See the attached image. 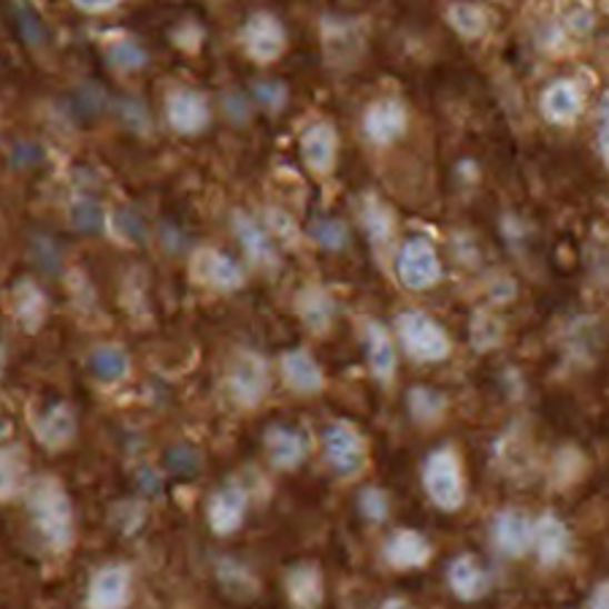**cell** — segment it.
I'll use <instances>...</instances> for the list:
<instances>
[{
	"label": "cell",
	"mask_w": 609,
	"mask_h": 609,
	"mask_svg": "<svg viewBox=\"0 0 609 609\" xmlns=\"http://www.w3.org/2000/svg\"><path fill=\"white\" fill-rule=\"evenodd\" d=\"M296 312L309 331L326 333L331 328L333 317H337V303H333V298L326 288L309 284L296 298Z\"/></svg>",
	"instance_id": "484cf974"
},
{
	"label": "cell",
	"mask_w": 609,
	"mask_h": 609,
	"mask_svg": "<svg viewBox=\"0 0 609 609\" xmlns=\"http://www.w3.org/2000/svg\"><path fill=\"white\" fill-rule=\"evenodd\" d=\"M77 437V415L66 403H52L36 418V439L47 450H63Z\"/></svg>",
	"instance_id": "d6986e66"
},
{
	"label": "cell",
	"mask_w": 609,
	"mask_h": 609,
	"mask_svg": "<svg viewBox=\"0 0 609 609\" xmlns=\"http://www.w3.org/2000/svg\"><path fill=\"white\" fill-rule=\"evenodd\" d=\"M247 505H250V499H247V490L241 485H226V488L217 490L209 499L211 531L220 533V537L239 531L241 523H244Z\"/></svg>",
	"instance_id": "5bb4252c"
},
{
	"label": "cell",
	"mask_w": 609,
	"mask_h": 609,
	"mask_svg": "<svg viewBox=\"0 0 609 609\" xmlns=\"http://www.w3.org/2000/svg\"><path fill=\"white\" fill-rule=\"evenodd\" d=\"M269 388L271 375L266 358L252 350H241L228 371V390H231L233 401L244 409H254L269 396Z\"/></svg>",
	"instance_id": "277c9868"
},
{
	"label": "cell",
	"mask_w": 609,
	"mask_h": 609,
	"mask_svg": "<svg viewBox=\"0 0 609 609\" xmlns=\"http://www.w3.org/2000/svg\"><path fill=\"white\" fill-rule=\"evenodd\" d=\"M396 331H399L401 347L407 356L418 363H439L450 356V337L433 317L418 309H409L396 317Z\"/></svg>",
	"instance_id": "7a4b0ae2"
},
{
	"label": "cell",
	"mask_w": 609,
	"mask_h": 609,
	"mask_svg": "<svg viewBox=\"0 0 609 609\" xmlns=\"http://www.w3.org/2000/svg\"><path fill=\"white\" fill-rule=\"evenodd\" d=\"M309 236H312L317 247H322V250L328 252L345 250L347 239H350L345 222L333 220V217H317L312 226H309Z\"/></svg>",
	"instance_id": "d6a6232c"
},
{
	"label": "cell",
	"mask_w": 609,
	"mask_h": 609,
	"mask_svg": "<svg viewBox=\"0 0 609 609\" xmlns=\"http://www.w3.org/2000/svg\"><path fill=\"white\" fill-rule=\"evenodd\" d=\"M409 111L399 98H379L363 111V133L371 144L390 147L407 133Z\"/></svg>",
	"instance_id": "30bf717a"
},
{
	"label": "cell",
	"mask_w": 609,
	"mask_h": 609,
	"mask_svg": "<svg viewBox=\"0 0 609 609\" xmlns=\"http://www.w3.org/2000/svg\"><path fill=\"white\" fill-rule=\"evenodd\" d=\"M396 277L407 290H428L441 279V260L428 239L403 241L396 254Z\"/></svg>",
	"instance_id": "5b68a950"
},
{
	"label": "cell",
	"mask_w": 609,
	"mask_h": 609,
	"mask_svg": "<svg viewBox=\"0 0 609 609\" xmlns=\"http://www.w3.org/2000/svg\"><path fill=\"white\" fill-rule=\"evenodd\" d=\"M28 477V458L20 445L0 447V501H11Z\"/></svg>",
	"instance_id": "83f0119b"
},
{
	"label": "cell",
	"mask_w": 609,
	"mask_h": 609,
	"mask_svg": "<svg viewBox=\"0 0 609 609\" xmlns=\"http://www.w3.org/2000/svg\"><path fill=\"white\" fill-rule=\"evenodd\" d=\"M379 609H409V605L403 599H388L379 605Z\"/></svg>",
	"instance_id": "b9f144b4"
},
{
	"label": "cell",
	"mask_w": 609,
	"mask_h": 609,
	"mask_svg": "<svg viewBox=\"0 0 609 609\" xmlns=\"http://www.w3.org/2000/svg\"><path fill=\"white\" fill-rule=\"evenodd\" d=\"M33 523L52 550H68L73 545V507L68 490L54 477H41L28 493Z\"/></svg>",
	"instance_id": "6da1fadb"
},
{
	"label": "cell",
	"mask_w": 609,
	"mask_h": 609,
	"mask_svg": "<svg viewBox=\"0 0 609 609\" xmlns=\"http://www.w3.org/2000/svg\"><path fill=\"white\" fill-rule=\"evenodd\" d=\"M326 456L339 477H356L366 466V441L363 433L352 422L337 420L328 426L326 437Z\"/></svg>",
	"instance_id": "52a82bcc"
},
{
	"label": "cell",
	"mask_w": 609,
	"mask_h": 609,
	"mask_svg": "<svg viewBox=\"0 0 609 609\" xmlns=\"http://www.w3.org/2000/svg\"><path fill=\"white\" fill-rule=\"evenodd\" d=\"M590 609H609V586L607 582H599L593 588V596H590Z\"/></svg>",
	"instance_id": "60d3db41"
},
{
	"label": "cell",
	"mask_w": 609,
	"mask_h": 609,
	"mask_svg": "<svg viewBox=\"0 0 609 609\" xmlns=\"http://www.w3.org/2000/svg\"><path fill=\"white\" fill-rule=\"evenodd\" d=\"M77 9L87 11V14H106V11L117 9L120 6V0H71Z\"/></svg>",
	"instance_id": "f35d334b"
},
{
	"label": "cell",
	"mask_w": 609,
	"mask_h": 609,
	"mask_svg": "<svg viewBox=\"0 0 609 609\" xmlns=\"http://www.w3.org/2000/svg\"><path fill=\"white\" fill-rule=\"evenodd\" d=\"M290 605L296 609H317L326 599V588H322V575L315 563H298L288 571L284 580Z\"/></svg>",
	"instance_id": "d4e9b609"
},
{
	"label": "cell",
	"mask_w": 609,
	"mask_h": 609,
	"mask_svg": "<svg viewBox=\"0 0 609 609\" xmlns=\"http://www.w3.org/2000/svg\"><path fill=\"white\" fill-rule=\"evenodd\" d=\"M493 542L509 558L526 556L533 542V520L518 509H505L493 518Z\"/></svg>",
	"instance_id": "2e32d148"
},
{
	"label": "cell",
	"mask_w": 609,
	"mask_h": 609,
	"mask_svg": "<svg viewBox=\"0 0 609 609\" xmlns=\"http://www.w3.org/2000/svg\"><path fill=\"white\" fill-rule=\"evenodd\" d=\"M539 106H542L547 122H552V126H571L582 114L586 101H582V90L575 79H556L552 84H547Z\"/></svg>",
	"instance_id": "9a60e30c"
},
{
	"label": "cell",
	"mask_w": 609,
	"mask_h": 609,
	"mask_svg": "<svg viewBox=\"0 0 609 609\" xmlns=\"http://www.w3.org/2000/svg\"><path fill=\"white\" fill-rule=\"evenodd\" d=\"M447 582L450 590L463 601H477L488 593L490 577L488 571L475 556H458L456 561H450L447 567Z\"/></svg>",
	"instance_id": "7402d4cb"
},
{
	"label": "cell",
	"mask_w": 609,
	"mask_h": 609,
	"mask_svg": "<svg viewBox=\"0 0 609 609\" xmlns=\"http://www.w3.org/2000/svg\"><path fill=\"white\" fill-rule=\"evenodd\" d=\"M254 101L266 109H282L288 103V90H284L282 82H258L252 87Z\"/></svg>",
	"instance_id": "8d00e7d4"
},
{
	"label": "cell",
	"mask_w": 609,
	"mask_h": 609,
	"mask_svg": "<svg viewBox=\"0 0 609 609\" xmlns=\"http://www.w3.org/2000/svg\"><path fill=\"white\" fill-rule=\"evenodd\" d=\"M388 496H385V490L379 488H366L363 493H360V512H363V518H369L371 523H382L385 518H388Z\"/></svg>",
	"instance_id": "d590c367"
},
{
	"label": "cell",
	"mask_w": 609,
	"mask_h": 609,
	"mask_svg": "<svg viewBox=\"0 0 609 609\" xmlns=\"http://www.w3.org/2000/svg\"><path fill=\"white\" fill-rule=\"evenodd\" d=\"M407 407H409V415H412L415 420L422 422V426H431V422L441 420V415H445V409H447V401L439 390L422 388L420 385V388L409 390Z\"/></svg>",
	"instance_id": "1f68e13d"
},
{
	"label": "cell",
	"mask_w": 609,
	"mask_h": 609,
	"mask_svg": "<svg viewBox=\"0 0 609 609\" xmlns=\"http://www.w3.org/2000/svg\"><path fill=\"white\" fill-rule=\"evenodd\" d=\"M266 222H269L277 236H293V222H290V217L282 214V211L269 209V214H266Z\"/></svg>",
	"instance_id": "ab89813d"
},
{
	"label": "cell",
	"mask_w": 609,
	"mask_h": 609,
	"mask_svg": "<svg viewBox=\"0 0 609 609\" xmlns=\"http://www.w3.org/2000/svg\"><path fill=\"white\" fill-rule=\"evenodd\" d=\"M360 226H363L366 236H369V241L375 247H388L396 236L393 211L375 196L363 198V207H360Z\"/></svg>",
	"instance_id": "4316f807"
},
{
	"label": "cell",
	"mask_w": 609,
	"mask_h": 609,
	"mask_svg": "<svg viewBox=\"0 0 609 609\" xmlns=\"http://www.w3.org/2000/svg\"><path fill=\"white\" fill-rule=\"evenodd\" d=\"M166 120L179 136L203 133L211 122V106L207 96L192 87H179L166 98Z\"/></svg>",
	"instance_id": "ba28073f"
},
{
	"label": "cell",
	"mask_w": 609,
	"mask_h": 609,
	"mask_svg": "<svg viewBox=\"0 0 609 609\" xmlns=\"http://www.w3.org/2000/svg\"><path fill=\"white\" fill-rule=\"evenodd\" d=\"M14 315L28 331H39L47 317V296L33 282H20L14 290Z\"/></svg>",
	"instance_id": "f1b7e54d"
},
{
	"label": "cell",
	"mask_w": 609,
	"mask_h": 609,
	"mask_svg": "<svg viewBox=\"0 0 609 609\" xmlns=\"http://www.w3.org/2000/svg\"><path fill=\"white\" fill-rule=\"evenodd\" d=\"M192 277L211 290H220V293H233V290L244 288L247 282L244 269L231 254L211 250V247H203L192 254Z\"/></svg>",
	"instance_id": "9c48e42d"
},
{
	"label": "cell",
	"mask_w": 609,
	"mask_h": 609,
	"mask_svg": "<svg viewBox=\"0 0 609 609\" xmlns=\"http://www.w3.org/2000/svg\"><path fill=\"white\" fill-rule=\"evenodd\" d=\"M447 22L463 39H482L488 33V14L477 3H469V0H456L447 9Z\"/></svg>",
	"instance_id": "f546056e"
},
{
	"label": "cell",
	"mask_w": 609,
	"mask_h": 609,
	"mask_svg": "<svg viewBox=\"0 0 609 609\" xmlns=\"http://www.w3.org/2000/svg\"><path fill=\"white\" fill-rule=\"evenodd\" d=\"M9 431H11L9 420H3V418H0V439H3V437H6V433H9Z\"/></svg>",
	"instance_id": "7bdbcfd3"
},
{
	"label": "cell",
	"mask_w": 609,
	"mask_h": 609,
	"mask_svg": "<svg viewBox=\"0 0 609 609\" xmlns=\"http://www.w3.org/2000/svg\"><path fill=\"white\" fill-rule=\"evenodd\" d=\"M233 233H236V239L241 241L247 258H250L254 266H263V269L277 266L279 254H277V244H273L271 233L266 231L263 226H258L250 214H244V211H236Z\"/></svg>",
	"instance_id": "ac0fdd59"
},
{
	"label": "cell",
	"mask_w": 609,
	"mask_h": 609,
	"mask_svg": "<svg viewBox=\"0 0 609 609\" xmlns=\"http://www.w3.org/2000/svg\"><path fill=\"white\" fill-rule=\"evenodd\" d=\"M90 363H92V371H96V377L103 379V382H120V379L128 377L130 371L128 352L117 345L98 347V350L92 352Z\"/></svg>",
	"instance_id": "4dcf8cb0"
},
{
	"label": "cell",
	"mask_w": 609,
	"mask_h": 609,
	"mask_svg": "<svg viewBox=\"0 0 609 609\" xmlns=\"http://www.w3.org/2000/svg\"><path fill=\"white\" fill-rule=\"evenodd\" d=\"M501 322L496 320V317L490 315H477L475 320H471V341H475L477 350H490V347H496L501 341Z\"/></svg>",
	"instance_id": "836d02e7"
},
{
	"label": "cell",
	"mask_w": 609,
	"mask_h": 609,
	"mask_svg": "<svg viewBox=\"0 0 609 609\" xmlns=\"http://www.w3.org/2000/svg\"><path fill=\"white\" fill-rule=\"evenodd\" d=\"M109 60L120 68V71H139V68L147 63V52L139 47V43L122 41L109 49Z\"/></svg>",
	"instance_id": "e575fe53"
},
{
	"label": "cell",
	"mask_w": 609,
	"mask_h": 609,
	"mask_svg": "<svg viewBox=\"0 0 609 609\" xmlns=\"http://www.w3.org/2000/svg\"><path fill=\"white\" fill-rule=\"evenodd\" d=\"M282 377L296 393L301 396H315L320 393L326 377H322L320 363L309 356L307 350H290L282 356Z\"/></svg>",
	"instance_id": "cb8c5ba5"
},
{
	"label": "cell",
	"mask_w": 609,
	"mask_h": 609,
	"mask_svg": "<svg viewBox=\"0 0 609 609\" xmlns=\"http://www.w3.org/2000/svg\"><path fill=\"white\" fill-rule=\"evenodd\" d=\"M73 222H77V228H82V231H98L103 222L101 209H98V203L87 201V211L82 209V203H79V209L73 211Z\"/></svg>",
	"instance_id": "74e56055"
},
{
	"label": "cell",
	"mask_w": 609,
	"mask_h": 609,
	"mask_svg": "<svg viewBox=\"0 0 609 609\" xmlns=\"http://www.w3.org/2000/svg\"><path fill=\"white\" fill-rule=\"evenodd\" d=\"M241 43L250 60L266 66L282 58L288 49V33H284V24L269 11H254L241 28Z\"/></svg>",
	"instance_id": "8992f818"
},
{
	"label": "cell",
	"mask_w": 609,
	"mask_h": 609,
	"mask_svg": "<svg viewBox=\"0 0 609 609\" xmlns=\"http://www.w3.org/2000/svg\"><path fill=\"white\" fill-rule=\"evenodd\" d=\"M298 144H301L303 163H307V169L312 171L315 177H331L339 160V133L331 122L317 120L312 126H307L301 139H298Z\"/></svg>",
	"instance_id": "8fae6325"
},
{
	"label": "cell",
	"mask_w": 609,
	"mask_h": 609,
	"mask_svg": "<svg viewBox=\"0 0 609 609\" xmlns=\"http://www.w3.org/2000/svg\"><path fill=\"white\" fill-rule=\"evenodd\" d=\"M266 452L277 469L293 471L307 461V439L290 426H271L266 431Z\"/></svg>",
	"instance_id": "44dd1931"
},
{
	"label": "cell",
	"mask_w": 609,
	"mask_h": 609,
	"mask_svg": "<svg viewBox=\"0 0 609 609\" xmlns=\"http://www.w3.org/2000/svg\"><path fill=\"white\" fill-rule=\"evenodd\" d=\"M363 341H366V356H369L371 375H375L379 382H393L399 358H396V347H393V339H390L388 328H385L382 322L369 320L366 322Z\"/></svg>",
	"instance_id": "603a6c76"
},
{
	"label": "cell",
	"mask_w": 609,
	"mask_h": 609,
	"mask_svg": "<svg viewBox=\"0 0 609 609\" xmlns=\"http://www.w3.org/2000/svg\"><path fill=\"white\" fill-rule=\"evenodd\" d=\"M569 545H571V533L567 523H563L558 515L545 512L542 518L533 520L531 547L537 550L539 561H542L545 567H556V563H561L563 558H567Z\"/></svg>",
	"instance_id": "e0dca14e"
},
{
	"label": "cell",
	"mask_w": 609,
	"mask_h": 609,
	"mask_svg": "<svg viewBox=\"0 0 609 609\" xmlns=\"http://www.w3.org/2000/svg\"><path fill=\"white\" fill-rule=\"evenodd\" d=\"M385 558L396 569H420L431 561V545L420 531L401 528L385 542Z\"/></svg>",
	"instance_id": "ffe728a7"
},
{
	"label": "cell",
	"mask_w": 609,
	"mask_h": 609,
	"mask_svg": "<svg viewBox=\"0 0 609 609\" xmlns=\"http://www.w3.org/2000/svg\"><path fill=\"white\" fill-rule=\"evenodd\" d=\"M320 39L331 63L350 66L363 52V28L347 17H326L320 20Z\"/></svg>",
	"instance_id": "4fadbf2b"
},
{
	"label": "cell",
	"mask_w": 609,
	"mask_h": 609,
	"mask_svg": "<svg viewBox=\"0 0 609 609\" xmlns=\"http://www.w3.org/2000/svg\"><path fill=\"white\" fill-rule=\"evenodd\" d=\"M130 569L122 563H109L92 575L87 586V609H128L130 605Z\"/></svg>",
	"instance_id": "7c38bea8"
},
{
	"label": "cell",
	"mask_w": 609,
	"mask_h": 609,
	"mask_svg": "<svg viewBox=\"0 0 609 609\" xmlns=\"http://www.w3.org/2000/svg\"><path fill=\"white\" fill-rule=\"evenodd\" d=\"M422 485L428 499L445 512H456L466 501V480L461 458L452 450H433L422 463Z\"/></svg>",
	"instance_id": "3957f363"
}]
</instances>
